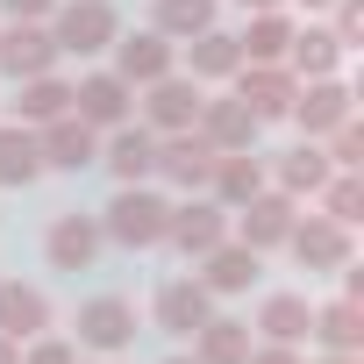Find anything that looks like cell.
I'll list each match as a JSON object with an SVG mask.
<instances>
[{
  "label": "cell",
  "mask_w": 364,
  "mask_h": 364,
  "mask_svg": "<svg viewBox=\"0 0 364 364\" xmlns=\"http://www.w3.org/2000/svg\"><path fill=\"white\" fill-rule=\"evenodd\" d=\"M164 222H171V208H164L157 193H143V186H122V193H114V208H107V236H114V243H129V250L164 243Z\"/></svg>",
  "instance_id": "obj_1"
},
{
  "label": "cell",
  "mask_w": 364,
  "mask_h": 364,
  "mask_svg": "<svg viewBox=\"0 0 364 364\" xmlns=\"http://www.w3.org/2000/svg\"><path fill=\"white\" fill-rule=\"evenodd\" d=\"M58 50H79V58H93V50H107L114 43V8L107 0H72V8L58 15V36H50Z\"/></svg>",
  "instance_id": "obj_2"
},
{
  "label": "cell",
  "mask_w": 364,
  "mask_h": 364,
  "mask_svg": "<svg viewBox=\"0 0 364 364\" xmlns=\"http://www.w3.org/2000/svg\"><path fill=\"white\" fill-rule=\"evenodd\" d=\"M243 79H236V100L257 114V122H272V114H293V79L279 72V65H236Z\"/></svg>",
  "instance_id": "obj_3"
},
{
  "label": "cell",
  "mask_w": 364,
  "mask_h": 364,
  "mask_svg": "<svg viewBox=\"0 0 364 364\" xmlns=\"http://www.w3.org/2000/svg\"><path fill=\"white\" fill-rule=\"evenodd\" d=\"M93 157H100V143H93V122H79V114H58V122H43V164L86 171Z\"/></svg>",
  "instance_id": "obj_4"
},
{
  "label": "cell",
  "mask_w": 364,
  "mask_h": 364,
  "mask_svg": "<svg viewBox=\"0 0 364 364\" xmlns=\"http://www.w3.org/2000/svg\"><path fill=\"white\" fill-rule=\"evenodd\" d=\"M129 336H136V314H129V300L100 293V300H86V307H79V343H93V350H122Z\"/></svg>",
  "instance_id": "obj_5"
},
{
  "label": "cell",
  "mask_w": 364,
  "mask_h": 364,
  "mask_svg": "<svg viewBox=\"0 0 364 364\" xmlns=\"http://www.w3.org/2000/svg\"><path fill=\"white\" fill-rule=\"evenodd\" d=\"M215 143L208 136H186V129H178L171 143H157V171H171L178 178V186H208V171H215Z\"/></svg>",
  "instance_id": "obj_6"
},
{
  "label": "cell",
  "mask_w": 364,
  "mask_h": 364,
  "mask_svg": "<svg viewBox=\"0 0 364 364\" xmlns=\"http://www.w3.org/2000/svg\"><path fill=\"white\" fill-rule=\"evenodd\" d=\"M72 100H79V122H93V129H114V122L129 114V79H114V72H93V79H79V86H72Z\"/></svg>",
  "instance_id": "obj_7"
},
{
  "label": "cell",
  "mask_w": 364,
  "mask_h": 364,
  "mask_svg": "<svg viewBox=\"0 0 364 364\" xmlns=\"http://www.w3.org/2000/svg\"><path fill=\"white\" fill-rule=\"evenodd\" d=\"M200 136L215 150H250L257 143V114L243 100H200Z\"/></svg>",
  "instance_id": "obj_8"
},
{
  "label": "cell",
  "mask_w": 364,
  "mask_h": 364,
  "mask_svg": "<svg viewBox=\"0 0 364 364\" xmlns=\"http://www.w3.org/2000/svg\"><path fill=\"white\" fill-rule=\"evenodd\" d=\"M286 243H293V257L307 264V272H336L343 257H350V243H343V222H300V229H286Z\"/></svg>",
  "instance_id": "obj_9"
},
{
  "label": "cell",
  "mask_w": 364,
  "mask_h": 364,
  "mask_svg": "<svg viewBox=\"0 0 364 364\" xmlns=\"http://www.w3.org/2000/svg\"><path fill=\"white\" fill-rule=\"evenodd\" d=\"M43 321H50V300H43L36 286H22V279H8V286H0V336H8V343L43 336Z\"/></svg>",
  "instance_id": "obj_10"
},
{
  "label": "cell",
  "mask_w": 364,
  "mask_h": 364,
  "mask_svg": "<svg viewBox=\"0 0 364 364\" xmlns=\"http://www.w3.org/2000/svg\"><path fill=\"white\" fill-rule=\"evenodd\" d=\"M293 114H300V129H307V136H321V129H343V122H350V86H336V79H314L307 93H293Z\"/></svg>",
  "instance_id": "obj_11"
},
{
  "label": "cell",
  "mask_w": 364,
  "mask_h": 364,
  "mask_svg": "<svg viewBox=\"0 0 364 364\" xmlns=\"http://www.w3.org/2000/svg\"><path fill=\"white\" fill-rule=\"evenodd\" d=\"M50 58H58V43H50L36 22H15L8 36H0V65H8L15 79H36V72H50Z\"/></svg>",
  "instance_id": "obj_12"
},
{
  "label": "cell",
  "mask_w": 364,
  "mask_h": 364,
  "mask_svg": "<svg viewBox=\"0 0 364 364\" xmlns=\"http://www.w3.org/2000/svg\"><path fill=\"white\" fill-rule=\"evenodd\" d=\"M286 229H293V200H286V193H250V200H243V243H250V250L286 243Z\"/></svg>",
  "instance_id": "obj_13"
},
{
  "label": "cell",
  "mask_w": 364,
  "mask_h": 364,
  "mask_svg": "<svg viewBox=\"0 0 364 364\" xmlns=\"http://www.w3.org/2000/svg\"><path fill=\"white\" fill-rule=\"evenodd\" d=\"M43 250H50V264H58V272H86V264H93V250H100V229H93L86 215H58V229H50V243H43Z\"/></svg>",
  "instance_id": "obj_14"
},
{
  "label": "cell",
  "mask_w": 364,
  "mask_h": 364,
  "mask_svg": "<svg viewBox=\"0 0 364 364\" xmlns=\"http://www.w3.org/2000/svg\"><path fill=\"white\" fill-rule=\"evenodd\" d=\"M164 236L178 243V250H215L222 243V208H208V200H193V208H171V222H164Z\"/></svg>",
  "instance_id": "obj_15"
},
{
  "label": "cell",
  "mask_w": 364,
  "mask_h": 364,
  "mask_svg": "<svg viewBox=\"0 0 364 364\" xmlns=\"http://www.w3.org/2000/svg\"><path fill=\"white\" fill-rule=\"evenodd\" d=\"M193 114H200V93L186 86V79H150V122L157 129H193Z\"/></svg>",
  "instance_id": "obj_16"
},
{
  "label": "cell",
  "mask_w": 364,
  "mask_h": 364,
  "mask_svg": "<svg viewBox=\"0 0 364 364\" xmlns=\"http://www.w3.org/2000/svg\"><path fill=\"white\" fill-rule=\"evenodd\" d=\"M208 178H215V193H222L229 208H243L250 193H264V171H257V157H250V150H222Z\"/></svg>",
  "instance_id": "obj_17"
},
{
  "label": "cell",
  "mask_w": 364,
  "mask_h": 364,
  "mask_svg": "<svg viewBox=\"0 0 364 364\" xmlns=\"http://www.w3.org/2000/svg\"><path fill=\"white\" fill-rule=\"evenodd\" d=\"M107 164H114L122 186H143V178L157 171V136H150V129H122L114 150H107Z\"/></svg>",
  "instance_id": "obj_18"
},
{
  "label": "cell",
  "mask_w": 364,
  "mask_h": 364,
  "mask_svg": "<svg viewBox=\"0 0 364 364\" xmlns=\"http://www.w3.org/2000/svg\"><path fill=\"white\" fill-rule=\"evenodd\" d=\"M114 50H122V72H114V79H129V86H136V79L150 86V79L171 72V43H164L157 29H150V36H129V43H114Z\"/></svg>",
  "instance_id": "obj_19"
},
{
  "label": "cell",
  "mask_w": 364,
  "mask_h": 364,
  "mask_svg": "<svg viewBox=\"0 0 364 364\" xmlns=\"http://www.w3.org/2000/svg\"><path fill=\"white\" fill-rule=\"evenodd\" d=\"M157 321H164V336H193L208 321V286H164L157 293Z\"/></svg>",
  "instance_id": "obj_20"
},
{
  "label": "cell",
  "mask_w": 364,
  "mask_h": 364,
  "mask_svg": "<svg viewBox=\"0 0 364 364\" xmlns=\"http://www.w3.org/2000/svg\"><path fill=\"white\" fill-rule=\"evenodd\" d=\"M43 171V143L29 129H0V186H29Z\"/></svg>",
  "instance_id": "obj_21"
},
{
  "label": "cell",
  "mask_w": 364,
  "mask_h": 364,
  "mask_svg": "<svg viewBox=\"0 0 364 364\" xmlns=\"http://www.w3.org/2000/svg\"><path fill=\"white\" fill-rule=\"evenodd\" d=\"M250 279H257V250H250V243H236V250L215 243V250H208V279H200L208 293H243Z\"/></svg>",
  "instance_id": "obj_22"
},
{
  "label": "cell",
  "mask_w": 364,
  "mask_h": 364,
  "mask_svg": "<svg viewBox=\"0 0 364 364\" xmlns=\"http://www.w3.org/2000/svg\"><path fill=\"white\" fill-rule=\"evenodd\" d=\"M307 321H314V314H307V300H300V293H272V300H264V314H257V328H264L272 343H300V336H307Z\"/></svg>",
  "instance_id": "obj_23"
},
{
  "label": "cell",
  "mask_w": 364,
  "mask_h": 364,
  "mask_svg": "<svg viewBox=\"0 0 364 364\" xmlns=\"http://www.w3.org/2000/svg\"><path fill=\"white\" fill-rule=\"evenodd\" d=\"M307 336H321L328 350H357V343H364V314H357V300H336V307H321V314L307 321Z\"/></svg>",
  "instance_id": "obj_24"
},
{
  "label": "cell",
  "mask_w": 364,
  "mask_h": 364,
  "mask_svg": "<svg viewBox=\"0 0 364 364\" xmlns=\"http://www.w3.org/2000/svg\"><path fill=\"white\" fill-rule=\"evenodd\" d=\"M193 336H200V364H243V357H250V336H243V321H215V314H208Z\"/></svg>",
  "instance_id": "obj_25"
},
{
  "label": "cell",
  "mask_w": 364,
  "mask_h": 364,
  "mask_svg": "<svg viewBox=\"0 0 364 364\" xmlns=\"http://www.w3.org/2000/svg\"><path fill=\"white\" fill-rule=\"evenodd\" d=\"M215 29V0H157V36H200Z\"/></svg>",
  "instance_id": "obj_26"
},
{
  "label": "cell",
  "mask_w": 364,
  "mask_h": 364,
  "mask_svg": "<svg viewBox=\"0 0 364 364\" xmlns=\"http://www.w3.org/2000/svg\"><path fill=\"white\" fill-rule=\"evenodd\" d=\"M286 43H293L286 15H272V8H264V15L250 22V36H243V58H250V65H279V50H286Z\"/></svg>",
  "instance_id": "obj_27"
},
{
  "label": "cell",
  "mask_w": 364,
  "mask_h": 364,
  "mask_svg": "<svg viewBox=\"0 0 364 364\" xmlns=\"http://www.w3.org/2000/svg\"><path fill=\"white\" fill-rule=\"evenodd\" d=\"M236 65H243V43H236V36H222V29H200V36H193V72L222 79V72H236Z\"/></svg>",
  "instance_id": "obj_28"
},
{
  "label": "cell",
  "mask_w": 364,
  "mask_h": 364,
  "mask_svg": "<svg viewBox=\"0 0 364 364\" xmlns=\"http://www.w3.org/2000/svg\"><path fill=\"white\" fill-rule=\"evenodd\" d=\"M15 107H22V122H58V114L72 107V86H58V79H43V72H36V79L22 86V100H15Z\"/></svg>",
  "instance_id": "obj_29"
},
{
  "label": "cell",
  "mask_w": 364,
  "mask_h": 364,
  "mask_svg": "<svg viewBox=\"0 0 364 364\" xmlns=\"http://www.w3.org/2000/svg\"><path fill=\"white\" fill-rule=\"evenodd\" d=\"M279 178H286V193H314V186H328V157L300 143V150L279 164Z\"/></svg>",
  "instance_id": "obj_30"
},
{
  "label": "cell",
  "mask_w": 364,
  "mask_h": 364,
  "mask_svg": "<svg viewBox=\"0 0 364 364\" xmlns=\"http://www.w3.org/2000/svg\"><path fill=\"white\" fill-rule=\"evenodd\" d=\"M286 50H293V58H300V72H314V79H328V72H336V58H343L328 29H307V36H293Z\"/></svg>",
  "instance_id": "obj_31"
},
{
  "label": "cell",
  "mask_w": 364,
  "mask_h": 364,
  "mask_svg": "<svg viewBox=\"0 0 364 364\" xmlns=\"http://www.w3.org/2000/svg\"><path fill=\"white\" fill-rule=\"evenodd\" d=\"M357 215H364V186H357V178H336V186H328V222L350 229Z\"/></svg>",
  "instance_id": "obj_32"
},
{
  "label": "cell",
  "mask_w": 364,
  "mask_h": 364,
  "mask_svg": "<svg viewBox=\"0 0 364 364\" xmlns=\"http://www.w3.org/2000/svg\"><path fill=\"white\" fill-rule=\"evenodd\" d=\"M336 50H357V36H364V0H336Z\"/></svg>",
  "instance_id": "obj_33"
},
{
  "label": "cell",
  "mask_w": 364,
  "mask_h": 364,
  "mask_svg": "<svg viewBox=\"0 0 364 364\" xmlns=\"http://www.w3.org/2000/svg\"><path fill=\"white\" fill-rule=\"evenodd\" d=\"M336 164H343V171H357V164H364V136H357L350 122L336 129Z\"/></svg>",
  "instance_id": "obj_34"
},
{
  "label": "cell",
  "mask_w": 364,
  "mask_h": 364,
  "mask_svg": "<svg viewBox=\"0 0 364 364\" xmlns=\"http://www.w3.org/2000/svg\"><path fill=\"white\" fill-rule=\"evenodd\" d=\"M29 364H79V357H72V343H36Z\"/></svg>",
  "instance_id": "obj_35"
},
{
  "label": "cell",
  "mask_w": 364,
  "mask_h": 364,
  "mask_svg": "<svg viewBox=\"0 0 364 364\" xmlns=\"http://www.w3.org/2000/svg\"><path fill=\"white\" fill-rule=\"evenodd\" d=\"M243 364H300V357H293L286 343H272V350H257V357H243Z\"/></svg>",
  "instance_id": "obj_36"
},
{
  "label": "cell",
  "mask_w": 364,
  "mask_h": 364,
  "mask_svg": "<svg viewBox=\"0 0 364 364\" xmlns=\"http://www.w3.org/2000/svg\"><path fill=\"white\" fill-rule=\"evenodd\" d=\"M43 8H50V0H8V15H15V22H36Z\"/></svg>",
  "instance_id": "obj_37"
},
{
  "label": "cell",
  "mask_w": 364,
  "mask_h": 364,
  "mask_svg": "<svg viewBox=\"0 0 364 364\" xmlns=\"http://www.w3.org/2000/svg\"><path fill=\"white\" fill-rule=\"evenodd\" d=\"M328 364H357V350H336V357H328Z\"/></svg>",
  "instance_id": "obj_38"
},
{
  "label": "cell",
  "mask_w": 364,
  "mask_h": 364,
  "mask_svg": "<svg viewBox=\"0 0 364 364\" xmlns=\"http://www.w3.org/2000/svg\"><path fill=\"white\" fill-rule=\"evenodd\" d=\"M243 8H257V15H264V8H279V0H243Z\"/></svg>",
  "instance_id": "obj_39"
},
{
  "label": "cell",
  "mask_w": 364,
  "mask_h": 364,
  "mask_svg": "<svg viewBox=\"0 0 364 364\" xmlns=\"http://www.w3.org/2000/svg\"><path fill=\"white\" fill-rule=\"evenodd\" d=\"M0 364H15V350H8V336H0Z\"/></svg>",
  "instance_id": "obj_40"
},
{
  "label": "cell",
  "mask_w": 364,
  "mask_h": 364,
  "mask_svg": "<svg viewBox=\"0 0 364 364\" xmlns=\"http://www.w3.org/2000/svg\"><path fill=\"white\" fill-rule=\"evenodd\" d=\"M307 8H328V0H307Z\"/></svg>",
  "instance_id": "obj_41"
},
{
  "label": "cell",
  "mask_w": 364,
  "mask_h": 364,
  "mask_svg": "<svg viewBox=\"0 0 364 364\" xmlns=\"http://www.w3.org/2000/svg\"><path fill=\"white\" fill-rule=\"evenodd\" d=\"M171 364H186V357H171Z\"/></svg>",
  "instance_id": "obj_42"
}]
</instances>
